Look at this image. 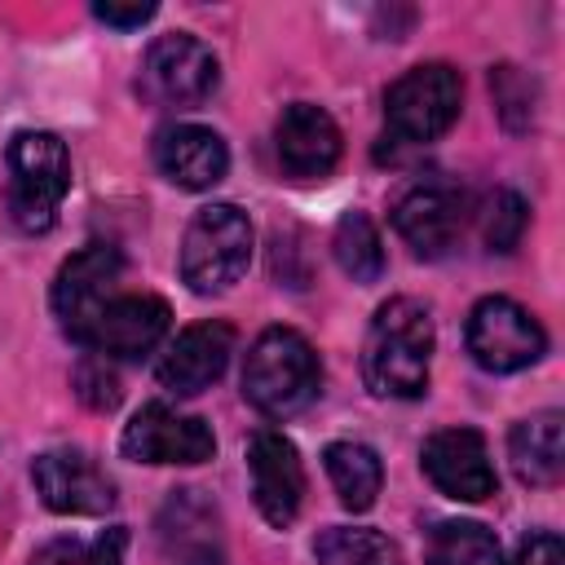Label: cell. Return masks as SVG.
Segmentation results:
<instances>
[{
	"label": "cell",
	"mask_w": 565,
	"mask_h": 565,
	"mask_svg": "<svg viewBox=\"0 0 565 565\" xmlns=\"http://www.w3.org/2000/svg\"><path fill=\"white\" fill-rule=\"evenodd\" d=\"M433 318L419 300L393 296L375 309L362 340V380L375 397H419L428 393L433 362Z\"/></svg>",
	"instance_id": "obj_1"
},
{
	"label": "cell",
	"mask_w": 565,
	"mask_h": 565,
	"mask_svg": "<svg viewBox=\"0 0 565 565\" xmlns=\"http://www.w3.org/2000/svg\"><path fill=\"white\" fill-rule=\"evenodd\" d=\"M322 388V362L313 344L291 327H265L243 362V397L269 415L287 419L300 415Z\"/></svg>",
	"instance_id": "obj_2"
},
{
	"label": "cell",
	"mask_w": 565,
	"mask_h": 565,
	"mask_svg": "<svg viewBox=\"0 0 565 565\" xmlns=\"http://www.w3.org/2000/svg\"><path fill=\"white\" fill-rule=\"evenodd\" d=\"M252 265V221L234 203H207L181 238V282L199 296L230 291Z\"/></svg>",
	"instance_id": "obj_3"
},
{
	"label": "cell",
	"mask_w": 565,
	"mask_h": 565,
	"mask_svg": "<svg viewBox=\"0 0 565 565\" xmlns=\"http://www.w3.org/2000/svg\"><path fill=\"white\" fill-rule=\"evenodd\" d=\"M71 190V154L62 137L26 128L9 141V212L18 230L44 234L57 221V207Z\"/></svg>",
	"instance_id": "obj_4"
},
{
	"label": "cell",
	"mask_w": 565,
	"mask_h": 565,
	"mask_svg": "<svg viewBox=\"0 0 565 565\" xmlns=\"http://www.w3.org/2000/svg\"><path fill=\"white\" fill-rule=\"evenodd\" d=\"M463 106V79L450 62H419L406 75H397L384 93V124L388 137L402 146H428L437 141ZM384 137V141H388Z\"/></svg>",
	"instance_id": "obj_5"
},
{
	"label": "cell",
	"mask_w": 565,
	"mask_h": 565,
	"mask_svg": "<svg viewBox=\"0 0 565 565\" xmlns=\"http://www.w3.org/2000/svg\"><path fill=\"white\" fill-rule=\"evenodd\" d=\"M221 84V62L216 53L190 35V31H172V35H159L146 57H141V71H137V88L146 102L154 106H199L216 93Z\"/></svg>",
	"instance_id": "obj_6"
},
{
	"label": "cell",
	"mask_w": 565,
	"mask_h": 565,
	"mask_svg": "<svg viewBox=\"0 0 565 565\" xmlns=\"http://www.w3.org/2000/svg\"><path fill=\"white\" fill-rule=\"evenodd\" d=\"M468 353L490 375H512L534 366L547 353V335L530 309L508 296H486L468 313Z\"/></svg>",
	"instance_id": "obj_7"
},
{
	"label": "cell",
	"mask_w": 565,
	"mask_h": 565,
	"mask_svg": "<svg viewBox=\"0 0 565 565\" xmlns=\"http://www.w3.org/2000/svg\"><path fill=\"white\" fill-rule=\"evenodd\" d=\"M119 274H124V256L110 243H88L62 260L53 278V313L75 344L88 335L97 313L119 296Z\"/></svg>",
	"instance_id": "obj_8"
},
{
	"label": "cell",
	"mask_w": 565,
	"mask_h": 565,
	"mask_svg": "<svg viewBox=\"0 0 565 565\" xmlns=\"http://www.w3.org/2000/svg\"><path fill=\"white\" fill-rule=\"evenodd\" d=\"M31 481L44 508L62 516H102L115 508V477L79 446H57L31 459Z\"/></svg>",
	"instance_id": "obj_9"
},
{
	"label": "cell",
	"mask_w": 565,
	"mask_h": 565,
	"mask_svg": "<svg viewBox=\"0 0 565 565\" xmlns=\"http://www.w3.org/2000/svg\"><path fill=\"white\" fill-rule=\"evenodd\" d=\"M119 450L128 459H137V463H181V468H194V463H207L216 455V437H212V428L199 415H181V411H172L163 402H146L124 424Z\"/></svg>",
	"instance_id": "obj_10"
},
{
	"label": "cell",
	"mask_w": 565,
	"mask_h": 565,
	"mask_svg": "<svg viewBox=\"0 0 565 565\" xmlns=\"http://www.w3.org/2000/svg\"><path fill=\"white\" fill-rule=\"evenodd\" d=\"M463 216H468V194L446 177L415 181L393 207L397 234L415 256H428V260L455 247V238L463 234Z\"/></svg>",
	"instance_id": "obj_11"
},
{
	"label": "cell",
	"mask_w": 565,
	"mask_h": 565,
	"mask_svg": "<svg viewBox=\"0 0 565 565\" xmlns=\"http://www.w3.org/2000/svg\"><path fill=\"white\" fill-rule=\"evenodd\" d=\"M154 539L172 565H225L221 508L203 490H172L154 516Z\"/></svg>",
	"instance_id": "obj_12"
},
{
	"label": "cell",
	"mask_w": 565,
	"mask_h": 565,
	"mask_svg": "<svg viewBox=\"0 0 565 565\" xmlns=\"http://www.w3.org/2000/svg\"><path fill=\"white\" fill-rule=\"evenodd\" d=\"M168 322H172V309L163 296H150V291H119L102 313L97 322L88 327V335L79 340L88 353L97 358H146L163 335H168Z\"/></svg>",
	"instance_id": "obj_13"
},
{
	"label": "cell",
	"mask_w": 565,
	"mask_h": 565,
	"mask_svg": "<svg viewBox=\"0 0 565 565\" xmlns=\"http://www.w3.org/2000/svg\"><path fill=\"white\" fill-rule=\"evenodd\" d=\"M419 463H424V477L446 499H459V503H481L499 486L490 450H486V437L477 428H441V433H433L424 441V450H419Z\"/></svg>",
	"instance_id": "obj_14"
},
{
	"label": "cell",
	"mask_w": 565,
	"mask_h": 565,
	"mask_svg": "<svg viewBox=\"0 0 565 565\" xmlns=\"http://www.w3.org/2000/svg\"><path fill=\"white\" fill-rule=\"evenodd\" d=\"M247 472H252V499L260 508V516L282 530L296 521L300 499H305V463L291 437H282L278 428H260L247 441Z\"/></svg>",
	"instance_id": "obj_15"
},
{
	"label": "cell",
	"mask_w": 565,
	"mask_h": 565,
	"mask_svg": "<svg viewBox=\"0 0 565 565\" xmlns=\"http://www.w3.org/2000/svg\"><path fill=\"white\" fill-rule=\"evenodd\" d=\"M274 146H278V163L287 168V177H296V181H322L340 163L344 137H340V124L322 106L291 102L278 115Z\"/></svg>",
	"instance_id": "obj_16"
},
{
	"label": "cell",
	"mask_w": 565,
	"mask_h": 565,
	"mask_svg": "<svg viewBox=\"0 0 565 565\" xmlns=\"http://www.w3.org/2000/svg\"><path fill=\"white\" fill-rule=\"evenodd\" d=\"M230 353H234V327L230 322H194L168 344L154 375L168 393L194 397V393L212 388L225 375Z\"/></svg>",
	"instance_id": "obj_17"
},
{
	"label": "cell",
	"mask_w": 565,
	"mask_h": 565,
	"mask_svg": "<svg viewBox=\"0 0 565 565\" xmlns=\"http://www.w3.org/2000/svg\"><path fill=\"white\" fill-rule=\"evenodd\" d=\"M154 168L181 190H212L230 172V146L203 124H168L154 132Z\"/></svg>",
	"instance_id": "obj_18"
},
{
	"label": "cell",
	"mask_w": 565,
	"mask_h": 565,
	"mask_svg": "<svg viewBox=\"0 0 565 565\" xmlns=\"http://www.w3.org/2000/svg\"><path fill=\"white\" fill-rule=\"evenodd\" d=\"M508 459L525 486H556L565 472V415L534 411L516 419L508 433Z\"/></svg>",
	"instance_id": "obj_19"
},
{
	"label": "cell",
	"mask_w": 565,
	"mask_h": 565,
	"mask_svg": "<svg viewBox=\"0 0 565 565\" xmlns=\"http://www.w3.org/2000/svg\"><path fill=\"white\" fill-rule=\"evenodd\" d=\"M322 463H327V477L349 512H366L375 503V494L384 486V463L366 441H331L322 450Z\"/></svg>",
	"instance_id": "obj_20"
},
{
	"label": "cell",
	"mask_w": 565,
	"mask_h": 565,
	"mask_svg": "<svg viewBox=\"0 0 565 565\" xmlns=\"http://www.w3.org/2000/svg\"><path fill=\"white\" fill-rule=\"evenodd\" d=\"M318 565H402V552L388 534L366 525H327L313 539Z\"/></svg>",
	"instance_id": "obj_21"
},
{
	"label": "cell",
	"mask_w": 565,
	"mask_h": 565,
	"mask_svg": "<svg viewBox=\"0 0 565 565\" xmlns=\"http://www.w3.org/2000/svg\"><path fill=\"white\" fill-rule=\"evenodd\" d=\"M331 252H335V265L353 282H375L384 274V238H380V230L366 212H344L340 216V225L331 234Z\"/></svg>",
	"instance_id": "obj_22"
},
{
	"label": "cell",
	"mask_w": 565,
	"mask_h": 565,
	"mask_svg": "<svg viewBox=\"0 0 565 565\" xmlns=\"http://www.w3.org/2000/svg\"><path fill=\"white\" fill-rule=\"evenodd\" d=\"M428 565H503V547L481 521H441L428 534Z\"/></svg>",
	"instance_id": "obj_23"
},
{
	"label": "cell",
	"mask_w": 565,
	"mask_h": 565,
	"mask_svg": "<svg viewBox=\"0 0 565 565\" xmlns=\"http://www.w3.org/2000/svg\"><path fill=\"white\" fill-rule=\"evenodd\" d=\"M124 547H128L124 525H110L93 539H53V543H44L31 556V565H124Z\"/></svg>",
	"instance_id": "obj_24"
},
{
	"label": "cell",
	"mask_w": 565,
	"mask_h": 565,
	"mask_svg": "<svg viewBox=\"0 0 565 565\" xmlns=\"http://www.w3.org/2000/svg\"><path fill=\"white\" fill-rule=\"evenodd\" d=\"M525 225H530L525 199H521L516 190H494V199H490L486 212H481V238H486V247H490V252H503V256L516 252Z\"/></svg>",
	"instance_id": "obj_25"
},
{
	"label": "cell",
	"mask_w": 565,
	"mask_h": 565,
	"mask_svg": "<svg viewBox=\"0 0 565 565\" xmlns=\"http://www.w3.org/2000/svg\"><path fill=\"white\" fill-rule=\"evenodd\" d=\"M490 88H494V102H499V115L512 132L530 128L534 124V79H525L521 66H494L490 71Z\"/></svg>",
	"instance_id": "obj_26"
},
{
	"label": "cell",
	"mask_w": 565,
	"mask_h": 565,
	"mask_svg": "<svg viewBox=\"0 0 565 565\" xmlns=\"http://www.w3.org/2000/svg\"><path fill=\"white\" fill-rule=\"evenodd\" d=\"M75 393L93 406V411H115L119 406V380L106 366V358H84L75 366Z\"/></svg>",
	"instance_id": "obj_27"
},
{
	"label": "cell",
	"mask_w": 565,
	"mask_h": 565,
	"mask_svg": "<svg viewBox=\"0 0 565 565\" xmlns=\"http://www.w3.org/2000/svg\"><path fill=\"white\" fill-rule=\"evenodd\" d=\"M512 565H565V543L552 530H534L521 539Z\"/></svg>",
	"instance_id": "obj_28"
},
{
	"label": "cell",
	"mask_w": 565,
	"mask_h": 565,
	"mask_svg": "<svg viewBox=\"0 0 565 565\" xmlns=\"http://www.w3.org/2000/svg\"><path fill=\"white\" fill-rule=\"evenodd\" d=\"M93 18L106 22V26H119V31H132L141 22L154 18V4L150 0H132V4H115V0H97L93 4Z\"/></svg>",
	"instance_id": "obj_29"
}]
</instances>
